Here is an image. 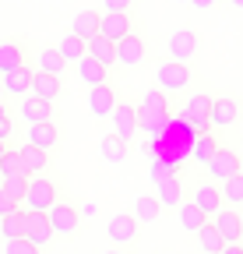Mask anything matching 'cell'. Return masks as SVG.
Returning <instances> with one entry per match:
<instances>
[{
	"label": "cell",
	"instance_id": "cell-1",
	"mask_svg": "<svg viewBox=\"0 0 243 254\" xmlns=\"http://www.w3.org/2000/svg\"><path fill=\"white\" fill-rule=\"evenodd\" d=\"M194 78H197L194 64H184V60H162L159 67H155V85L166 95H184Z\"/></svg>",
	"mask_w": 243,
	"mask_h": 254
},
{
	"label": "cell",
	"instance_id": "cell-2",
	"mask_svg": "<svg viewBox=\"0 0 243 254\" xmlns=\"http://www.w3.org/2000/svg\"><path fill=\"white\" fill-rule=\"evenodd\" d=\"M56 198H60L56 180H49L46 173H36V177H28V190H25V198H21V208L25 212H49V205Z\"/></svg>",
	"mask_w": 243,
	"mask_h": 254
},
{
	"label": "cell",
	"instance_id": "cell-3",
	"mask_svg": "<svg viewBox=\"0 0 243 254\" xmlns=\"http://www.w3.org/2000/svg\"><path fill=\"white\" fill-rule=\"evenodd\" d=\"M243 117V103L236 95H215L211 99V110H208V127H215V131H229L236 127Z\"/></svg>",
	"mask_w": 243,
	"mask_h": 254
},
{
	"label": "cell",
	"instance_id": "cell-4",
	"mask_svg": "<svg viewBox=\"0 0 243 254\" xmlns=\"http://www.w3.org/2000/svg\"><path fill=\"white\" fill-rule=\"evenodd\" d=\"M49 226H53V233H60V237H74L78 233V226H81V219H78V205L71 201V198H64L60 194L53 205H49Z\"/></svg>",
	"mask_w": 243,
	"mask_h": 254
},
{
	"label": "cell",
	"instance_id": "cell-5",
	"mask_svg": "<svg viewBox=\"0 0 243 254\" xmlns=\"http://www.w3.org/2000/svg\"><path fill=\"white\" fill-rule=\"evenodd\" d=\"M141 222L134 219V212H116L109 222H106V233L116 247H138V237H141Z\"/></svg>",
	"mask_w": 243,
	"mask_h": 254
},
{
	"label": "cell",
	"instance_id": "cell-6",
	"mask_svg": "<svg viewBox=\"0 0 243 254\" xmlns=\"http://www.w3.org/2000/svg\"><path fill=\"white\" fill-rule=\"evenodd\" d=\"M204 170H208V177L215 180V184H222L226 177H233V173H240L243 170V159H240V152L236 148H229V145H219L215 148V155L204 163Z\"/></svg>",
	"mask_w": 243,
	"mask_h": 254
},
{
	"label": "cell",
	"instance_id": "cell-7",
	"mask_svg": "<svg viewBox=\"0 0 243 254\" xmlns=\"http://www.w3.org/2000/svg\"><path fill=\"white\" fill-rule=\"evenodd\" d=\"M116 99H120V85L113 78L102 81V85H92V88H88V113H92L96 120H106L113 113Z\"/></svg>",
	"mask_w": 243,
	"mask_h": 254
},
{
	"label": "cell",
	"instance_id": "cell-8",
	"mask_svg": "<svg viewBox=\"0 0 243 254\" xmlns=\"http://www.w3.org/2000/svg\"><path fill=\"white\" fill-rule=\"evenodd\" d=\"M197 50H201V36H197L194 28H176L173 36L166 39L169 60H184V64H191V60L197 57Z\"/></svg>",
	"mask_w": 243,
	"mask_h": 254
},
{
	"label": "cell",
	"instance_id": "cell-9",
	"mask_svg": "<svg viewBox=\"0 0 243 254\" xmlns=\"http://www.w3.org/2000/svg\"><path fill=\"white\" fill-rule=\"evenodd\" d=\"M169 120H173V110L138 103V131H145V134H151V138H159L166 127H169Z\"/></svg>",
	"mask_w": 243,
	"mask_h": 254
},
{
	"label": "cell",
	"instance_id": "cell-10",
	"mask_svg": "<svg viewBox=\"0 0 243 254\" xmlns=\"http://www.w3.org/2000/svg\"><path fill=\"white\" fill-rule=\"evenodd\" d=\"M148 60V43L141 32H131V36L116 39V64H124V67H138V64Z\"/></svg>",
	"mask_w": 243,
	"mask_h": 254
},
{
	"label": "cell",
	"instance_id": "cell-11",
	"mask_svg": "<svg viewBox=\"0 0 243 254\" xmlns=\"http://www.w3.org/2000/svg\"><path fill=\"white\" fill-rule=\"evenodd\" d=\"M109 120H113V131L124 141H134V134H138V106L131 99H116Z\"/></svg>",
	"mask_w": 243,
	"mask_h": 254
},
{
	"label": "cell",
	"instance_id": "cell-12",
	"mask_svg": "<svg viewBox=\"0 0 243 254\" xmlns=\"http://www.w3.org/2000/svg\"><path fill=\"white\" fill-rule=\"evenodd\" d=\"M215 226H219V233H222L226 244H243V212L240 208L222 205L215 212Z\"/></svg>",
	"mask_w": 243,
	"mask_h": 254
},
{
	"label": "cell",
	"instance_id": "cell-13",
	"mask_svg": "<svg viewBox=\"0 0 243 254\" xmlns=\"http://www.w3.org/2000/svg\"><path fill=\"white\" fill-rule=\"evenodd\" d=\"M208 219H215V212L222 208V194H219V184L211 180V177H204V180H197V187H194V198H191Z\"/></svg>",
	"mask_w": 243,
	"mask_h": 254
},
{
	"label": "cell",
	"instance_id": "cell-14",
	"mask_svg": "<svg viewBox=\"0 0 243 254\" xmlns=\"http://www.w3.org/2000/svg\"><path fill=\"white\" fill-rule=\"evenodd\" d=\"M155 198L162 201V208H180V201H184V170H173L169 177H162L155 184Z\"/></svg>",
	"mask_w": 243,
	"mask_h": 254
},
{
	"label": "cell",
	"instance_id": "cell-15",
	"mask_svg": "<svg viewBox=\"0 0 243 254\" xmlns=\"http://www.w3.org/2000/svg\"><path fill=\"white\" fill-rule=\"evenodd\" d=\"M131 32H141L138 21H134V14H102V21H99V36H106L113 43L131 36Z\"/></svg>",
	"mask_w": 243,
	"mask_h": 254
},
{
	"label": "cell",
	"instance_id": "cell-16",
	"mask_svg": "<svg viewBox=\"0 0 243 254\" xmlns=\"http://www.w3.org/2000/svg\"><path fill=\"white\" fill-rule=\"evenodd\" d=\"M25 240H32L36 247H46L53 240V226L46 212H25Z\"/></svg>",
	"mask_w": 243,
	"mask_h": 254
},
{
	"label": "cell",
	"instance_id": "cell-17",
	"mask_svg": "<svg viewBox=\"0 0 243 254\" xmlns=\"http://www.w3.org/2000/svg\"><path fill=\"white\" fill-rule=\"evenodd\" d=\"M32 78H36V67H32V64H21V67L0 74V85H4L7 95H28V92H32Z\"/></svg>",
	"mask_w": 243,
	"mask_h": 254
},
{
	"label": "cell",
	"instance_id": "cell-18",
	"mask_svg": "<svg viewBox=\"0 0 243 254\" xmlns=\"http://www.w3.org/2000/svg\"><path fill=\"white\" fill-rule=\"evenodd\" d=\"M219 145H226V141H222V131H215V127H208L204 134H194V141H191V159L204 166L208 159L215 155V148H219Z\"/></svg>",
	"mask_w": 243,
	"mask_h": 254
},
{
	"label": "cell",
	"instance_id": "cell-19",
	"mask_svg": "<svg viewBox=\"0 0 243 254\" xmlns=\"http://www.w3.org/2000/svg\"><path fill=\"white\" fill-rule=\"evenodd\" d=\"M28 95H36V99H43V103H60V95H64V78L36 71V78H32V92H28Z\"/></svg>",
	"mask_w": 243,
	"mask_h": 254
},
{
	"label": "cell",
	"instance_id": "cell-20",
	"mask_svg": "<svg viewBox=\"0 0 243 254\" xmlns=\"http://www.w3.org/2000/svg\"><path fill=\"white\" fill-rule=\"evenodd\" d=\"M28 145H36V148H43V152L56 148V145H60V127H56V120L28 124Z\"/></svg>",
	"mask_w": 243,
	"mask_h": 254
},
{
	"label": "cell",
	"instance_id": "cell-21",
	"mask_svg": "<svg viewBox=\"0 0 243 254\" xmlns=\"http://www.w3.org/2000/svg\"><path fill=\"white\" fill-rule=\"evenodd\" d=\"M18 117H21L25 124L53 120V117H56V103H43V99H36V95H28V99H21V106H18Z\"/></svg>",
	"mask_w": 243,
	"mask_h": 254
},
{
	"label": "cell",
	"instance_id": "cell-22",
	"mask_svg": "<svg viewBox=\"0 0 243 254\" xmlns=\"http://www.w3.org/2000/svg\"><path fill=\"white\" fill-rule=\"evenodd\" d=\"M21 64H28V46L21 39H4L0 43V74L21 67Z\"/></svg>",
	"mask_w": 243,
	"mask_h": 254
},
{
	"label": "cell",
	"instance_id": "cell-23",
	"mask_svg": "<svg viewBox=\"0 0 243 254\" xmlns=\"http://www.w3.org/2000/svg\"><path fill=\"white\" fill-rule=\"evenodd\" d=\"M74 67H78V78H81L88 88H92V85H102V81H109V78H113V71L106 67V64H99L96 57H88V53L74 64Z\"/></svg>",
	"mask_w": 243,
	"mask_h": 254
},
{
	"label": "cell",
	"instance_id": "cell-24",
	"mask_svg": "<svg viewBox=\"0 0 243 254\" xmlns=\"http://www.w3.org/2000/svg\"><path fill=\"white\" fill-rule=\"evenodd\" d=\"M67 67H71V64L60 57V50H56V46H43V50H36V71L64 78V71H67Z\"/></svg>",
	"mask_w": 243,
	"mask_h": 254
},
{
	"label": "cell",
	"instance_id": "cell-25",
	"mask_svg": "<svg viewBox=\"0 0 243 254\" xmlns=\"http://www.w3.org/2000/svg\"><path fill=\"white\" fill-rule=\"evenodd\" d=\"M99 155L106 159V163H127V155H131V141H124V138H120L116 131L113 134H106L102 141H99Z\"/></svg>",
	"mask_w": 243,
	"mask_h": 254
},
{
	"label": "cell",
	"instance_id": "cell-26",
	"mask_svg": "<svg viewBox=\"0 0 243 254\" xmlns=\"http://www.w3.org/2000/svg\"><path fill=\"white\" fill-rule=\"evenodd\" d=\"M18 152H21V166H25V173L28 177H36V173H46L49 170V152H43V148H36V145H18Z\"/></svg>",
	"mask_w": 243,
	"mask_h": 254
},
{
	"label": "cell",
	"instance_id": "cell-27",
	"mask_svg": "<svg viewBox=\"0 0 243 254\" xmlns=\"http://www.w3.org/2000/svg\"><path fill=\"white\" fill-rule=\"evenodd\" d=\"M99 21H102V11H92V7H88V11H78L74 21H71V32L88 43L92 36H99Z\"/></svg>",
	"mask_w": 243,
	"mask_h": 254
},
{
	"label": "cell",
	"instance_id": "cell-28",
	"mask_svg": "<svg viewBox=\"0 0 243 254\" xmlns=\"http://www.w3.org/2000/svg\"><path fill=\"white\" fill-rule=\"evenodd\" d=\"M162 201L155 198V194H138L134 198V219L138 222H159L162 219Z\"/></svg>",
	"mask_w": 243,
	"mask_h": 254
},
{
	"label": "cell",
	"instance_id": "cell-29",
	"mask_svg": "<svg viewBox=\"0 0 243 254\" xmlns=\"http://www.w3.org/2000/svg\"><path fill=\"white\" fill-rule=\"evenodd\" d=\"M88 57H96L99 64H106V67L113 71L116 67V43L106 39V36H92L88 39Z\"/></svg>",
	"mask_w": 243,
	"mask_h": 254
},
{
	"label": "cell",
	"instance_id": "cell-30",
	"mask_svg": "<svg viewBox=\"0 0 243 254\" xmlns=\"http://www.w3.org/2000/svg\"><path fill=\"white\" fill-rule=\"evenodd\" d=\"M176 219H180V226H184L187 233H197V230L204 226V222H208V215H204V212H201L194 201H187V198L180 201V208H176Z\"/></svg>",
	"mask_w": 243,
	"mask_h": 254
},
{
	"label": "cell",
	"instance_id": "cell-31",
	"mask_svg": "<svg viewBox=\"0 0 243 254\" xmlns=\"http://www.w3.org/2000/svg\"><path fill=\"white\" fill-rule=\"evenodd\" d=\"M194 237H197V244H201V254H219V251L226 247V240H222V233H219V226H215V219H208Z\"/></svg>",
	"mask_w": 243,
	"mask_h": 254
},
{
	"label": "cell",
	"instance_id": "cell-32",
	"mask_svg": "<svg viewBox=\"0 0 243 254\" xmlns=\"http://www.w3.org/2000/svg\"><path fill=\"white\" fill-rule=\"evenodd\" d=\"M219 194H222V205H233V208L243 205V170L233 173V177H226L219 184Z\"/></svg>",
	"mask_w": 243,
	"mask_h": 254
},
{
	"label": "cell",
	"instance_id": "cell-33",
	"mask_svg": "<svg viewBox=\"0 0 243 254\" xmlns=\"http://www.w3.org/2000/svg\"><path fill=\"white\" fill-rule=\"evenodd\" d=\"M56 50H60V57H64L67 64H78V60L88 53V43H85L81 36H74V32H67V36L60 39V46H56Z\"/></svg>",
	"mask_w": 243,
	"mask_h": 254
},
{
	"label": "cell",
	"instance_id": "cell-34",
	"mask_svg": "<svg viewBox=\"0 0 243 254\" xmlns=\"http://www.w3.org/2000/svg\"><path fill=\"white\" fill-rule=\"evenodd\" d=\"M0 237H4V240H11V237H25V208H21V205L0 219Z\"/></svg>",
	"mask_w": 243,
	"mask_h": 254
},
{
	"label": "cell",
	"instance_id": "cell-35",
	"mask_svg": "<svg viewBox=\"0 0 243 254\" xmlns=\"http://www.w3.org/2000/svg\"><path fill=\"white\" fill-rule=\"evenodd\" d=\"M0 187L7 190V194L21 205V198H25V190H28V173H11V177H0Z\"/></svg>",
	"mask_w": 243,
	"mask_h": 254
},
{
	"label": "cell",
	"instance_id": "cell-36",
	"mask_svg": "<svg viewBox=\"0 0 243 254\" xmlns=\"http://www.w3.org/2000/svg\"><path fill=\"white\" fill-rule=\"evenodd\" d=\"M11 173H25L21 152H18V148H7L4 155H0V177H11Z\"/></svg>",
	"mask_w": 243,
	"mask_h": 254
},
{
	"label": "cell",
	"instance_id": "cell-37",
	"mask_svg": "<svg viewBox=\"0 0 243 254\" xmlns=\"http://www.w3.org/2000/svg\"><path fill=\"white\" fill-rule=\"evenodd\" d=\"M4 254H43V247H36L25 237H11V240H4Z\"/></svg>",
	"mask_w": 243,
	"mask_h": 254
},
{
	"label": "cell",
	"instance_id": "cell-38",
	"mask_svg": "<svg viewBox=\"0 0 243 254\" xmlns=\"http://www.w3.org/2000/svg\"><path fill=\"white\" fill-rule=\"evenodd\" d=\"M138 0H102V14H134Z\"/></svg>",
	"mask_w": 243,
	"mask_h": 254
},
{
	"label": "cell",
	"instance_id": "cell-39",
	"mask_svg": "<svg viewBox=\"0 0 243 254\" xmlns=\"http://www.w3.org/2000/svg\"><path fill=\"white\" fill-rule=\"evenodd\" d=\"M176 166L173 163H166V159H151V184H159L162 177H169Z\"/></svg>",
	"mask_w": 243,
	"mask_h": 254
},
{
	"label": "cell",
	"instance_id": "cell-40",
	"mask_svg": "<svg viewBox=\"0 0 243 254\" xmlns=\"http://www.w3.org/2000/svg\"><path fill=\"white\" fill-rule=\"evenodd\" d=\"M0 138H11V113H7V106L4 103H0Z\"/></svg>",
	"mask_w": 243,
	"mask_h": 254
},
{
	"label": "cell",
	"instance_id": "cell-41",
	"mask_svg": "<svg viewBox=\"0 0 243 254\" xmlns=\"http://www.w3.org/2000/svg\"><path fill=\"white\" fill-rule=\"evenodd\" d=\"M14 208H18V201H14V198L7 194V190H4V187H0V219H4L7 212H14Z\"/></svg>",
	"mask_w": 243,
	"mask_h": 254
},
{
	"label": "cell",
	"instance_id": "cell-42",
	"mask_svg": "<svg viewBox=\"0 0 243 254\" xmlns=\"http://www.w3.org/2000/svg\"><path fill=\"white\" fill-rule=\"evenodd\" d=\"M184 4H191V7H197V11H208L215 0H184Z\"/></svg>",
	"mask_w": 243,
	"mask_h": 254
},
{
	"label": "cell",
	"instance_id": "cell-43",
	"mask_svg": "<svg viewBox=\"0 0 243 254\" xmlns=\"http://www.w3.org/2000/svg\"><path fill=\"white\" fill-rule=\"evenodd\" d=\"M219 254H243V244H226Z\"/></svg>",
	"mask_w": 243,
	"mask_h": 254
},
{
	"label": "cell",
	"instance_id": "cell-44",
	"mask_svg": "<svg viewBox=\"0 0 243 254\" xmlns=\"http://www.w3.org/2000/svg\"><path fill=\"white\" fill-rule=\"evenodd\" d=\"M102 254H134V247H113V251H102Z\"/></svg>",
	"mask_w": 243,
	"mask_h": 254
},
{
	"label": "cell",
	"instance_id": "cell-45",
	"mask_svg": "<svg viewBox=\"0 0 243 254\" xmlns=\"http://www.w3.org/2000/svg\"><path fill=\"white\" fill-rule=\"evenodd\" d=\"M229 4H233L236 11H243V0H229Z\"/></svg>",
	"mask_w": 243,
	"mask_h": 254
},
{
	"label": "cell",
	"instance_id": "cell-46",
	"mask_svg": "<svg viewBox=\"0 0 243 254\" xmlns=\"http://www.w3.org/2000/svg\"><path fill=\"white\" fill-rule=\"evenodd\" d=\"M4 152H7V141H4V138H0V155H4Z\"/></svg>",
	"mask_w": 243,
	"mask_h": 254
},
{
	"label": "cell",
	"instance_id": "cell-47",
	"mask_svg": "<svg viewBox=\"0 0 243 254\" xmlns=\"http://www.w3.org/2000/svg\"><path fill=\"white\" fill-rule=\"evenodd\" d=\"M0 99H4V85H0Z\"/></svg>",
	"mask_w": 243,
	"mask_h": 254
},
{
	"label": "cell",
	"instance_id": "cell-48",
	"mask_svg": "<svg viewBox=\"0 0 243 254\" xmlns=\"http://www.w3.org/2000/svg\"><path fill=\"white\" fill-rule=\"evenodd\" d=\"M240 145H243V141H240ZM240 159H243V148H240Z\"/></svg>",
	"mask_w": 243,
	"mask_h": 254
},
{
	"label": "cell",
	"instance_id": "cell-49",
	"mask_svg": "<svg viewBox=\"0 0 243 254\" xmlns=\"http://www.w3.org/2000/svg\"><path fill=\"white\" fill-rule=\"evenodd\" d=\"M180 4H184V0H180Z\"/></svg>",
	"mask_w": 243,
	"mask_h": 254
}]
</instances>
